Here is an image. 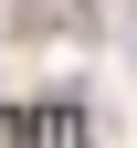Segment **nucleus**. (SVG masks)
Instances as JSON below:
<instances>
[{
	"instance_id": "1",
	"label": "nucleus",
	"mask_w": 137,
	"mask_h": 148,
	"mask_svg": "<svg viewBox=\"0 0 137 148\" xmlns=\"http://www.w3.org/2000/svg\"><path fill=\"white\" fill-rule=\"evenodd\" d=\"M127 64H137V11H127Z\"/></svg>"
}]
</instances>
